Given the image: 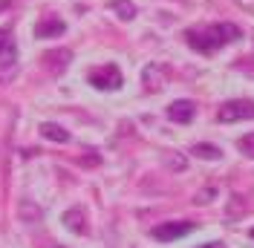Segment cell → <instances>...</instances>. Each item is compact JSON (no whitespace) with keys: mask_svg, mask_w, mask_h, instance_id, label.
<instances>
[{"mask_svg":"<svg viewBox=\"0 0 254 248\" xmlns=\"http://www.w3.org/2000/svg\"><path fill=\"white\" fill-rule=\"evenodd\" d=\"M254 119V101L249 98H237V101H225L217 110V122L222 124H234V122H249Z\"/></svg>","mask_w":254,"mask_h":248,"instance_id":"2","label":"cell"},{"mask_svg":"<svg viewBox=\"0 0 254 248\" xmlns=\"http://www.w3.org/2000/svg\"><path fill=\"white\" fill-rule=\"evenodd\" d=\"M168 78H171L168 63H147L142 69V84H144L147 93H159V90L168 84Z\"/></svg>","mask_w":254,"mask_h":248,"instance_id":"5","label":"cell"},{"mask_svg":"<svg viewBox=\"0 0 254 248\" xmlns=\"http://www.w3.org/2000/svg\"><path fill=\"white\" fill-rule=\"evenodd\" d=\"M61 222L72 234H87V214H84L81 208H69V211H64Z\"/></svg>","mask_w":254,"mask_h":248,"instance_id":"8","label":"cell"},{"mask_svg":"<svg viewBox=\"0 0 254 248\" xmlns=\"http://www.w3.org/2000/svg\"><path fill=\"white\" fill-rule=\"evenodd\" d=\"M17 217L23 219V222H41L44 214H41V208H38L32 199H20L17 202Z\"/></svg>","mask_w":254,"mask_h":248,"instance_id":"12","label":"cell"},{"mask_svg":"<svg viewBox=\"0 0 254 248\" xmlns=\"http://www.w3.org/2000/svg\"><path fill=\"white\" fill-rule=\"evenodd\" d=\"M196 248H225L220 243V240H214V243H202V246H196Z\"/></svg>","mask_w":254,"mask_h":248,"instance_id":"18","label":"cell"},{"mask_svg":"<svg viewBox=\"0 0 254 248\" xmlns=\"http://www.w3.org/2000/svg\"><path fill=\"white\" fill-rule=\"evenodd\" d=\"M237 147H240V153H246L249 159H254V133H249V136H243Z\"/></svg>","mask_w":254,"mask_h":248,"instance_id":"17","label":"cell"},{"mask_svg":"<svg viewBox=\"0 0 254 248\" xmlns=\"http://www.w3.org/2000/svg\"><path fill=\"white\" fill-rule=\"evenodd\" d=\"M90 84H93L95 90H119L122 87V69L116 66V63H104V66H95L93 72H90Z\"/></svg>","mask_w":254,"mask_h":248,"instance_id":"3","label":"cell"},{"mask_svg":"<svg viewBox=\"0 0 254 248\" xmlns=\"http://www.w3.org/2000/svg\"><path fill=\"white\" fill-rule=\"evenodd\" d=\"M49 248H64V246H49Z\"/></svg>","mask_w":254,"mask_h":248,"instance_id":"20","label":"cell"},{"mask_svg":"<svg viewBox=\"0 0 254 248\" xmlns=\"http://www.w3.org/2000/svg\"><path fill=\"white\" fill-rule=\"evenodd\" d=\"M15 58H17L15 38H12L6 29H0V63H3V66H9V63H15Z\"/></svg>","mask_w":254,"mask_h":248,"instance_id":"10","label":"cell"},{"mask_svg":"<svg viewBox=\"0 0 254 248\" xmlns=\"http://www.w3.org/2000/svg\"><path fill=\"white\" fill-rule=\"evenodd\" d=\"M214 196H217V187L208 185V187H202V190H199V193L193 196V202H196V205H208V202L214 199Z\"/></svg>","mask_w":254,"mask_h":248,"instance_id":"16","label":"cell"},{"mask_svg":"<svg viewBox=\"0 0 254 248\" xmlns=\"http://www.w3.org/2000/svg\"><path fill=\"white\" fill-rule=\"evenodd\" d=\"M81 162H84V165H98V162H101V159H98V156H84V159H81Z\"/></svg>","mask_w":254,"mask_h":248,"instance_id":"19","label":"cell"},{"mask_svg":"<svg viewBox=\"0 0 254 248\" xmlns=\"http://www.w3.org/2000/svg\"><path fill=\"white\" fill-rule=\"evenodd\" d=\"M190 153L196 156V159H211V162H217V159H222L220 147H217V144H205V141L193 144V147H190Z\"/></svg>","mask_w":254,"mask_h":248,"instance_id":"14","label":"cell"},{"mask_svg":"<svg viewBox=\"0 0 254 248\" xmlns=\"http://www.w3.org/2000/svg\"><path fill=\"white\" fill-rule=\"evenodd\" d=\"M193 116H196V104H193V101H185V98H179V101H174V104L168 107V119L176 122V124L193 122Z\"/></svg>","mask_w":254,"mask_h":248,"instance_id":"7","label":"cell"},{"mask_svg":"<svg viewBox=\"0 0 254 248\" xmlns=\"http://www.w3.org/2000/svg\"><path fill=\"white\" fill-rule=\"evenodd\" d=\"M162 162H165V168H168V171H174V173H179V171H185V168H188L185 156H182V153H174V150H168Z\"/></svg>","mask_w":254,"mask_h":248,"instance_id":"15","label":"cell"},{"mask_svg":"<svg viewBox=\"0 0 254 248\" xmlns=\"http://www.w3.org/2000/svg\"><path fill=\"white\" fill-rule=\"evenodd\" d=\"M38 130H41V136L49 139V141H58V144H66V141H69V133L64 130L61 124H55V122H44Z\"/></svg>","mask_w":254,"mask_h":248,"instance_id":"11","label":"cell"},{"mask_svg":"<svg viewBox=\"0 0 254 248\" xmlns=\"http://www.w3.org/2000/svg\"><path fill=\"white\" fill-rule=\"evenodd\" d=\"M64 32H66V23L58 20V17H44V20L35 26V35H38V38H58Z\"/></svg>","mask_w":254,"mask_h":248,"instance_id":"9","label":"cell"},{"mask_svg":"<svg viewBox=\"0 0 254 248\" xmlns=\"http://www.w3.org/2000/svg\"><path fill=\"white\" fill-rule=\"evenodd\" d=\"M69 61H72V52H69V49H49V52H44V58H41L44 69H47V72H52V75L64 72Z\"/></svg>","mask_w":254,"mask_h":248,"instance_id":"6","label":"cell"},{"mask_svg":"<svg viewBox=\"0 0 254 248\" xmlns=\"http://www.w3.org/2000/svg\"><path fill=\"white\" fill-rule=\"evenodd\" d=\"M243 38V29L237 23H214V26H202V29H188L185 41L188 47H193L196 52H217L225 44H234Z\"/></svg>","mask_w":254,"mask_h":248,"instance_id":"1","label":"cell"},{"mask_svg":"<svg viewBox=\"0 0 254 248\" xmlns=\"http://www.w3.org/2000/svg\"><path fill=\"white\" fill-rule=\"evenodd\" d=\"M196 228L190 219H176V222H165V225H156L153 228V240H159V243H174V240H179V237H185V234H190Z\"/></svg>","mask_w":254,"mask_h":248,"instance_id":"4","label":"cell"},{"mask_svg":"<svg viewBox=\"0 0 254 248\" xmlns=\"http://www.w3.org/2000/svg\"><path fill=\"white\" fill-rule=\"evenodd\" d=\"M110 12H116L119 20H133V17L139 15L136 3H130V0H110Z\"/></svg>","mask_w":254,"mask_h":248,"instance_id":"13","label":"cell"}]
</instances>
